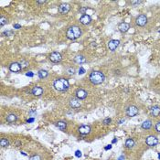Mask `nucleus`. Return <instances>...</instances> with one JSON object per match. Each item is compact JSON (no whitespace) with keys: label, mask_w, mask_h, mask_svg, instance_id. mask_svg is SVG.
<instances>
[{"label":"nucleus","mask_w":160,"mask_h":160,"mask_svg":"<svg viewBox=\"0 0 160 160\" xmlns=\"http://www.w3.org/2000/svg\"><path fill=\"white\" fill-rule=\"evenodd\" d=\"M81 29L78 26L70 27L68 29V30H67V33H66L67 38L70 40H77L78 38L81 37Z\"/></svg>","instance_id":"obj_3"},{"label":"nucleus","mask_w":160,"mask_h":160,"mask_svg":"<svg viewBox=\"0 0 160 160\" xmlns=\"http://www.w3.org/2000/svg\"><path fill=\"white\" fill-rule=\"evenodd\" d=\"M86 10V8H82V9H81V12H84V11H85Z\"/></svg>","instance_id":"obj_41"},{"label":"nucleus","mask_w":160,"mask_h":160,"mask_svg":"<svg viewBox=\"0 0 160 160\" xmlns=\"http://www.w3.org/2000/svg\"><path fill=\"white\" fill-rule=\"evenodd\" d=\"M118 29H119V30L121 31V32H126V31L128 30V29H130V25L128 24V23H121L120 25H119V27H118Z\"/></svg>","instance_id":"obj_17"},{"label":"nucleus","mask_w":160,"mask_h":160,"mask_svg":"<svg viewBox=\"0 0 160 160\" xmlns=\"http://www.w3.org/2000/svg\"><path fill=\"white\" fill-rule=\"evenodd\" d=\"M81 102H80V100L78 98H71L70 100V106L72 108H79L81 107Z\"/></svg>","instance_id":"obj_13"},{"label":"nucleus","mask_w":160,"mask_h":160,"mask_svg":"<svg viewBox=\"0 0 160 160\" xmlns=\"http://www.w3.org/2000/svg\"><path fill=\"white\" fill-rule=\"evenodd\" d=\"M80 22L82 25H89L92 22V18L89 15H82L80 18Z\"/></svg>","instance_id":"obj_14"},{"label":"nucleus","mask_w":160,"mask_h":160,"mask_svg":"<svg viewBox=\"0 0 160 160\" xmlns=\"http://www.w3.org/2000/svg\"><path fill=\"white\" fill-rule=\"evenodd\" d=\"M17 119H18L17 115H16V114H8V115L7 116V121L8 122V123H14V122L17 121Z\"/></svg>","instance_id":"obj_21"},{"label":"nucleus","mask_w":160,"mask_h":160,"mask_svg":"<svg viewBox=\"0 0 160 160\" xmlns=\"http://www.w3.org/2000/svg\"><path fill=\"white\" fill-rule=\"evenodd\" d=\"M123 122H125V120H124V119H122V120H120V121H119V124H122V123H123Z\"/></svg>","instance_id":"obj_39"},{"label":"nucleus","mask_w":160,"mask_h":160,"mask_svg":"<svg viewBox=\"0 0 160 160\" xmlns=\"http://www.w3.org/2000/svg\"><path fill=\"white\" fill-rule=\"evenodd\" d=\"M79 73L80 75H82V74H84V73H85V69H83L82 68V67H81V68H80V70H79Z\"/></svg>","instance_id":"obj_30"},{"label":"nucleus","mask_w":160,"mask_h":160,"mask_svg":"<svg viewBox=\"0 0 160 160\" xmlns=\"http://www.w3.org/2000/svg\"><path fill=\"white\" fill-rule=\"evenodd\" d=\"M33 121H34V119H29V120H28V123H29V122H33Z\"/></svg>","instance_id":"obj_38"},{"label":"nucleus","mask_w":160,"mask_h":160,"mask_svg":"<svg viewBox=\"0 0 160 160\" xmlns=\"http://www.w3.org/2000/svg\"><path fill=\"white\" fill-rule=\"evenodd\" d=\"M56 126L60 130H65L67 128V124L64 121H59L56 123Z\"/></svg>","instance_id":"obj_19"},{"label":"nucleus","mask_w":160,"mask_h":160,"mask_svg":"<svg viewBox=\"0 0 160 160\" xmlns=\"http://www.w3.org/2000/svg\"><path fill=\"white\" fill-rule=\"evenodd\" d=\"M4 34H6V35H10V34H12V31H6V32L4 33Z\"/></svg>","instance_id":"obj_34"},{"label":"nucleus","mask_w":160,"mask_h":160,"mask_svg":"<svg viewBox=\"0 0 160 160\" xmlns=\"http://www.w3.org/2000/svg\"><path fill=\"white\" fill-rule=\"evenodd\" d=\"M26 75H27V76H29V77H32V76H33V75H34V74H33V73H32V72H31V71H29V72H28V73H26Z\"/></svg>","instance_id":"obj_33"},{"label":"nucleus","mask_w":160,"mask_h":160,"mask_svg":"<svg viewBox=\"0 0 160 160\" xmlns=\"http://www.w3.org/2000/svg\"><path fill=\"white\" fill-rule=\"evenodd\" d=\"M66 72L68 73V74L73 75L75 73V69L72 68V67H70V68H67L66 69Z\"/></svg>","instance_id":"obj_25"},{"label":"nucleus","mask_w":160,"mask_h":160,"mask_svg":"<svg viewBox=\"0 0 160 160\" xmlns=\"http://www.w3.org/2000/svg\"><path fill=\"white\" fill-rule=\"evenodd\" d=\"M29 160H41V157L39 155H34V156H30Z\"/></svg>","instance_id":"obj_27"},{"label":"nucleus","mask_w":160,"mask_h":160,"mask_svg":"<svg viewBox=\"0 0 160 160\" xmlns=\"http://www.w3.org/2000/svg\"><path fill=\"white\" fill-rule=\"evenodd\" d=\"M38 4H44V3H46V1H37Z\"/></svg>","instance_id":"obj_36"},{"label":"nucleus","mask_w":160,"mask_h":160,"mask_svg":"<svg viewBox=\"0 0 160 160\" xmlns=\"http://www.w3.org/2000/svg\"><path fill=\"white\" fill-rule=\"evenodd\" d=\"M136 25H138V26L144 27L147 23V18L145 17V15L138 16L136 19Z\"/></svg>","instance_id":"obj_7"},{"label":"nucleus","mask_w":160,"mask_h":160,"mask_svg":"<svg viewBox=\"0 0 160 160\" xmlns=\"http://www.w3.org/2000/svg\"><path fill=\"white\" fill-rule=\"evenodd\" d=\"M145 143L149 146H155V145H156L158 144V139L155 136H147L146 139H145Z\"/></svg>","instance_id":"obj_4"},{"label":"nucleus","mask_w":160,"mask_h":160,"mask_svg":"<svg viewBox=\"0 0 160 160\" xmlns=\"http://www.w3.org/2000/svg\"><path fill=\"white\" fill-rule=\"evenodd\" d=\"M75 156H76L77 157H81V152L80 151V150H77V151L75 152Z\"/></svg>","instance_id":"obj_31"},{"label":"nucleus","mask_w":160,"mask_h":160,"mask_svg":"<svg viewBox=\"0 0 160 160\" xmlns=\"http://www.w3.org/2000/svg\"><path fill=\"white\" fill-rule=\"evenodd\" d=\"M156 130L160 133V122H158V123L156 125Z\"/></svg>","instance_id":"obj_32"},{"label":"nucleus","mask_w":160,"mask_h":160,"mask_svg":"<svg viewBox=\"0 0 160 160\" xmlns=\"http://www.w3.org/2000/svg\"><path fill=\"white\" fill-rule=\"evenodd\" d=\"M70 5L64 3V4H61L59 7V12L60 14H67L70 11Z\"/></svg>","instance_id":"obj_12"},{"label":"nucleus","mask_w":160,"mask_h":160,"mask_svg":"<svg viewBox=\"0 0 160 160\" xmlns=\"http://www.w3.org/2000/svg\"><path fill=\"white\" fill-rule=\"evenodd\" d=\"M8 145H9V142L7 138H2L1 140H0V145H1L2 147L7 146Z\"/></svg>","instance_id":"obj_24"},{"label":"nucleus","mask_w":160,"mask_h":160,"mask_svg":"<svg viewBox=\"0 0 160 160\" xmlns=\"http://www.w3.org/2000/svg\"><path fill=\"white\" fill-rule=\"evenodd\" d=\"M134 145V141L132 138H128L127 140L125 141V146L127 148H133Z\"/></svg>","instance_id":"obj_23"},{"label":"nucleus","mask_w":160,"mask_h":160,"mask_svg":"<svg viewBox=\"0 0 160 160\" xmlns=\"http://www.w3.org/2000/svg\"><path fill=\"white\" fill-rule=\"evenodd\" d=\"M151 126H152V122L150 120H145V122L142 124V128H143V129H145V130L150 129V128H151Z\"/></svg>","instance_id":"obj_20"},{"label":"nucleus","mask_w":160,"mask_h":160,"mask_svg":"<svg viewBox=\"0 0 160 160\" xmlns=\"http://www.w3.org/2000/svg\"><path fill=\"white\" fill-rule=\"evenodd\" d=\"M14 28H15V29H19V28H20V25H19V24H16V25H14Z\"/></svg>","instance_id":"obj_35"},{"label":"nucleus","mask_w":160,"mask_h":160,"mask_svg":"<svg viewBox=\"0 0 160 160\" xmlns=\"http://www.w3.org/2000/svg\"><path fill=\"white\" fill-rule=\"evenodd\" d=\"M115 142H117V139H114V140H113V143H115Z\"/></svg>","instance_id":"obj_42"},{"label":"nucleus","mask_w":160,"mask_h":160,"mask_svg":"<svg viewBox=\"0 0 160 160\" xmlns=\"http://www.w3.org/2000/svg\"><path fill=\"white\" fill-rule=\"evenodd\" d=\"M9 70L12 72H18L22 70V66L18 62H13V63H11L9 65Z\"/></svg>","instance_id":"obj_8"},{"label":"nucleus","mask_w":160,"mask_h":160,"mask_svg":"<svg viewBox=\"0 0 160 160\" xmlns=\"http://www.w3.org/2000/svg\"><path fill=\"white\" fill-rule=\"evenodd\" d=\"M53 87L57 92H64L69 90L70 88V83H69L68 80L64 79V78H59L56 79L53 82Z\"/></svg>","instance_id":"obj_1"},{"label":"nucleus","mask_w":160,"mask_h":160,"mask_svg":"<svg viewBox=\"0 0 160 160\" xmlns=\"http://www.w3.org/2000/svg\"><path fill=\"white\" fill-rule=\"evenodd\" d=\"M62 57L61 54L59 52H52L51 55H50V59H51V62H54V63H57V62H59L61 60Z\"/></svg>","instance_id":"obj_5"},{"label":"nucleus","mask_w":160,"mask_h":160,"mask_svg":"<svg viewBox=\"0 0 160 160\" xmlns=\"http://www.w3.org/2000/svg\"><path fill=\"white\" fill-rule=\"evenodd\" d=\"M123 158H125V157H124V156H121L120 157H119V159H118V160H122Z\"/></svg>","instance_id":"obj_40"},{"label":"nucleus","mask_w":160,"mask_h":160,"mask_svg":"<svg viewBox=\"0 0 160 160\" xmlns=\"http://www.w3.org/2000/svg\"><path fill=\"white\" fill-rule=\"evenodd\" d=\"M38 75H39V77H40V79H45V78L48 77V72L46 70H40V71L38 72Z\"/></svg>","instance_id":"obj_22"},{"label":"nucleus","mask_w":160,"mask_h":160,"mask_svg":"<svg viewBox=\"0 0 160 160\" xmlns=\"http://www.w3.org/2000/svg\"><path fill=\"white\" fill-rule=\"evenodd\" d=\"M138 114V109L134 105H131L126 109V114L129 117H134Z\"/></svg>","instance_id":"obj_6"},{"label":"nucleus","mask_w":160,"mask_h":160,"mask_svg":"<svg viewBox=\"0 0 160 160\" xmlns=\"http://www.w3.org/2000/svg\"><path fill=\"white\" fill-rule=\"evenodd\" d=\"M119 44H120V41H119L118 40H110L109 43H108V48H109L110 51H114L118 48Z\"/></svg>","instance_id":"obj_10"},{"label":"nucleus","mask_w":160,"mask_h":160,"mask_svg":"<svg viewBox=\"0 0 160 160\" xmlns=\"http://www.w3.org/2000/svg\"><path fill=\"white\" fill-rule=\"evenodd\" d=\"M111 119L110 118H106V119H104L103 120V125H109L110 123H111Z\"/></svg>","instance_id":"obj_29"},{"label":"nucleus","mask_w":160,"mask_h":160,"mask_svg":"<svg viewBox=\"0 0 160 160\" xmlns=\"http://www.w3.org/2000/svg\"><path fill=\"white\" fill-rule=\"evenodd\" d=\"M7 19L5 18V17H1V18H0V26L2 27L7 24Z\"/></svg>","instance_id":"obj_26"},{"label":"nucleus","mask_w":160,"mask_h":160,"mask_svg":"<svg viewBox=\"0 0 160 160\" xmlns=\"http://www.w3.org/2000/svg\"><path fill=\"white\" fill-rule=\"evenodd\" d=\"M78 131H79L80 134H82V136L89 134L91 133V126L90 125H81L79 127V129H78Z\"/></svg>","instance_id":"obj_9"},{"label":"nucleus","mask_w":160,"mask_h":160,"mask_svg":"<svg viewBox=\"0 0 160 160\" xmlns=\"http://www.w3.org/2000/svg\"><path fill=\"white\" fill-rule=\"evenodd\" d=\"M20 64H21L22 68H25V67H27V66L29 65V62L26 61V60H21V61H20Z\"/></svg>","instance_id":"obj_28"},{"label":"nucleus","mask_w":160,"mask_h":160,"mask_svg":"<svg viewBox=\"0 0 160 160\" xmlns=\"http://www.w3.org/2000/svg\"><path fill=\"white\" fill-rule=\"evenodd\" d=\"M75 94H76V97L79 100H83V99H85L87 97L88 92L85 90H83V89H78L76 91V92H75Z\"/></svg>","instance_id":"obj_11"},{"label":"nucleus","mask_w":160,"mask_h":160,"mask_svg":"<svg viewBox=\"0 0 160 160\" xmlns=\"http://www.w3.org/2000/svg\"><path fill=\"white\" fill-rule=\"evenodd\" d=\"M150 112H151V114L154 117H157L160 114V107L157 105L153 106V107H151V109H150Z\"/></svg>","instance_id":"obj_16"},{"label":"nucleus","mask_w":160,"mask_h":160,"mask_svg":"<svg viewBox=\"0 0 160 160\" xmlns=\"http://www.w3.org/2000/svg\"><path fill=\"white\" fill-rule=\"evenodd\" d=\"M111 148H112V145H109V146H106V147H105V150L111 149Z\"/></svg>","instance_id":"obj_37"},{"label":"nucleus","mask_w":160,"mask_h":160,"mask_svg":"<svg viewBox=\"0 0 160 160\" xmlns=\"http://www.w3.org/2000/svg\"><path fill=\"white\" fill-rule=\"evenodd\" d=\"M74 61L76 62V63L82 64V63H85L86 62V59L84 56H82V55H77L76 57L74 58Z\"/></svg>","instance_id":"obj_18"},{"label":"nucleus","mask_w":160,"mask_h":160,"mask_svg":"<svg viewBox=\"0 0 160 160\" xmlns=\"http://www.w3.org/2000/svg\"><path fill=\"white\" fill-rule=\"evenodd\" d=\"M31 92H32V94L34 96H40L43 93V88L40 87V86H36V87H34L32 89Z\"/></svg>","instance_id":"obj_15"},{"label":"nucleus","mask_w":160,"mask_h":160,"mask_svg":"<svg viewBox=\"0 0 160 160\" xmlns=\"http://www.w3.org/2000/svg\"><path fill=\"white\" fill-rule=\"evenodd\" d=\"M105 79V76L102 71H99V70H93L92 72H91L90 76H89V80L92 82V84H95V85H98V84L103 83Z\"/></svg>","instance_id":"obj_2"},{"label":"nucleus","mask_w":160,"mask_h":160,"mask_svg":"<svg viewBox=\"0 0 160 160\" xmlns=\"http://www.w3.org/2000/svg\"><path fill=\"white\" fill-rule=\"evenodd\" d=\"M158 158H159V159H160V154H159V155H158Z\"/></svg>","instance_id":"obj_43"}]
</instances>
